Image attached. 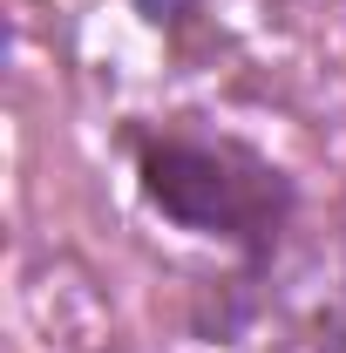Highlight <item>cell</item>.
<instances>
[{
	"label": "cell",
	"mask_w": 346,
	"mask_h": 353,
	"mask_svg": "<svg viewBox=\"0 0 346 353\" xmlns=\"http://www.w3.org/2000/svg\"><path fill=\"white\" fill-rule=\"evenodd\" d=\"M136 190L156 218L231 245L252 272L278 259L285 224L299 211L292 170H278L245 136H204V130L136 136Z\"/></svg>",
	"instance_id": "1"
},
{
	"label": "cell",
	"mask_w": 346,
	"mask_h": 353,
	"mask_svg": "<svg viewBox=\"0 0 346 353\" xmlns=\"http://www.w3.org/2000/svg\"><path fill=\"white\" fill-rule=\"evenodd\" d=\"M130 7L150 21V28H183V21L197 14V0H130Z\"/></svg>",
	"instance_id": "2"
},
{
	"label": "cell",
	"mask_w": 346,
	"mask_h": 353,
	"mask_svg": "<svg viewBox=\"0 0 346 353\" xmlns=\"http://www.w3.org/2000/svg\"><path fill=\"white\" fill-rule=\"evenodd\" d=\"M319 353H346V319H319Z\"/></svg>",
	"instance_id": "3"
}]
</instances>
